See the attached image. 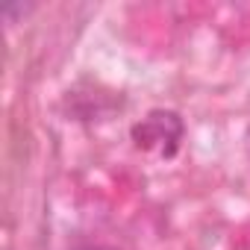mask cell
<instances>
[{"label": "cell", "mask_w": 250, "mask_h": 250, "mask_svg": "<svg viewBox=\"0 0 250 250\" xmlns=\"http://www.w3.org/2000/svg\"><path fill=\"white\" fill-rule=\"evenodd\" d=\"M183 121L171 109H153L147 112L136 127H133V142L139 150L153 153L159 159H171L180 150L183 142Z\"/></svg>", "instance_id": "6da1fadb"}, {"label": "cell", "mask_w": 250, "mask_h": 250, "mask_svg": "<svg viewBox=\"0 0 250 250\" xmlns=\"http://www.w3.org/2000/svg\"><path fill=\"white\" fill-rule=\"evenodd\" d=\"M83 250H109V247H83Z\"/></svg>", "instance_id": "7a4b0ae2"}, {"label": "cell", "mask_w": 250, "mask_h": 250, "mask_svg": "<svg viewBox=\"0 0 250 250\" xmlns=\"http://www.w3.org/2000/svg\"><path fill=\"white\" fill-rule=\"evenodd\" d=\"M247 145H250V133H247Z\"/></svg>", "instance_id": "3957f363"}]
</instances>
